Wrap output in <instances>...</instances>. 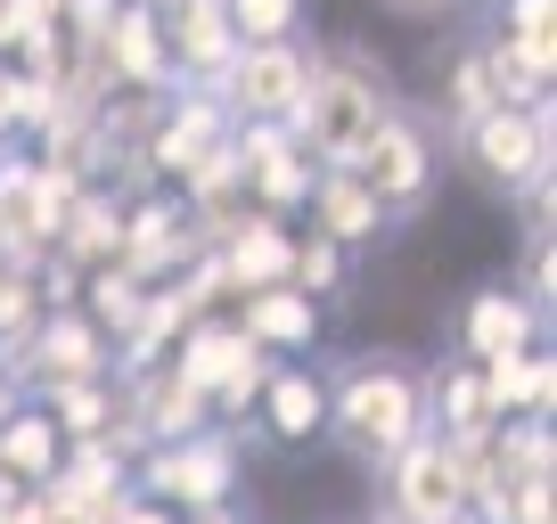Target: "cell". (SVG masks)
<instances>
[{
    "mask_svg": "<svg viewBox=\"0 0 557 524\" xmlns=\"http://www.w3.org/2000/svg\"><path fill=\"white\" fill-rule=\"evenodd\" d=\"M320 435L345 459H361V467H385L401 442L426 435V377H418L410 361H394V352L345 361L329 377V419H320Z\"/></svg>",
    "mask_w": 557,
    "mask_h": 524,
    "instance_id": "cell-1",
    "label": "cell"
},
{
    "mask_svg": "<svg viewBox=\"0 0 557 524\" xmlns=\"http://www.w3.org/2000/svg\"><path fill=\"white\" fill-rule=\"evenodd\" d=\"M385 107H394V90L369 66V50H336V58L312 50V83H304L296 115H287V140L312 164H352L361 140L385 123Z\"/></svg>",
    "mask_w": 557,
    "mask_h": 524,
    "instance_id": "cell-2",
    "label": "cell"
},
{
    "mask_svg": "<svg viewBox=\"0 0 557 524\" xmlns=\"http://www.w3.org/2000/svg\"><path fill=\"white\" fill-rule=\"evenodd\" d=\"M549 132H557V115H549V99H541V107H484V115L451 123L443 140H451V157L468 164L484 189L533 205V229H549V157H557Z\"/></svg>",
    "mask_w": 557,
    "mask_h": 524,
    "instance_id": "cell-3",
    "label": "cell"
},
{
    "mask_svg": "<svg viewBox=\"0 0 557 524\" xmlns=\"http://www.w3.org/2000/svg\"><path fill=\"white\" fill-rule=\"evenodd\" d=\"M443 164H451V140H443V123L394 99V107H385V123L361 140V157H352L345 173H352V180H361V189L385 205V222H410V213L435 205Z\"/></svg>",
    "mask_w": 557,
    "mask_h": 524,
    "instance_id": "cell-4",
    "label": "cell"
},
{
    "mask_svg": "<svg viewBox=\"0 0 557 524\" xmlns=\"http://www.w3.org/2000/svg\"><path fill=\"white\" fill-rule=\"evenodd\" d=\"M132 491L181 508V516H197V508H230V491H238V435L197 426V435H181V442H148Z\"/></svg>",
    "mask_w": 557,
    "mask_h": 524,
    "instance_id": "cell-5",
    "label": "cell"
},
{
    "mask_svg": "<svg viewBox=\"0 0 557 524\" xmlns=\"http://www.w3.org/2000/svg\"><path fill=\"white\" fill-rule=\"evenodd\" d=\"M304 83H312V41H246L238 58H230V74H222V115L230 123H287L296 115V99H304Z\"/></svg>",
    "mask_w": 557,
    "mask_h": 524,
    "instance_id": "cell-6",
    "label": "cell"
},
{
    "mask_svg": "<svg viewBox=\"0 0 557 524\" xmlns=\"http://www.w3.org/2000/svg\"><path fill=\"white\" fill-rule=\"evenodd\" d=\"M377 475H385V516L377 524H451L468 508V467H459V451L443 435L401 442Z\"/></svg>",
    "mask_w": 557,
    "mask_h": 524,
    "instance_id": "cell-7",
    "label": "cell"
},
{
    "mask_svg": "<svg viewBox=\"0 0 557 524\" xmlns=\"http://www.w3.org/2000/svg\"><path fill=\"white\" fill-rule=\"evenodd\" d=\"M230 148H238V173H246V205L271 213V222L304 213V197H312L320 164L304 157L296 140H287V123H230Z\"/></svg>",
    "mask_w": 557,
    "mask_h": 524,
    "instance_id": "cell-8",
    "label": "cell"
},
{
    "mask_svg": "<svg viewBox=\"0 0 557 524\" xmlns=\"http://www.w3.org/2000/svg\"><path fill=\"white\" fill-rule=\"evenodd\" d=\"M115 369V345L90 328L83 312H41V328L9 352V377L17 394H50V385H74V377H107Z\"/></svg>",
    "mask_w": 557,
    "mask_h": 524,
    "instance_id": "cell-9",
    "label": "cell"
},
{
    "mask_svg": "<svg viewBox=\"0 0 557 524\" xmlns=\"http://www.w3.org/2000/svg\"><path fill=\"white\" fill-rule=\"evenodd\" d=\"M222 140H230L222 99L181 83L173 99L157 107V132H148V180H189V164L206 157V148H222Z\"/></svg>",
    "mask_w": 557,
    "mask_h": 524,
    "instance_id": "cell-10",
    "label": "cell"
},
{
    "mask_svg": "<svg viewBox=\"0 0 557 524\" xmlns=\"http://www.w3.org/2000/svg\"><path fill=\"white\" fill-rule=\"evenodd\" d=\"M164 58H173V90H222L230 58H238V34H230L222 0H173L164 9Z\"/></svg>",
    "mask_w": 557,
    "mask_h": 524,
    "instance_id": "cell-11",
    "label": "cell"
},
{
    "mask_svg": "<svg viewBox=\"0 0 557 524\" xmlns=\"http://www.w3.org/2000/svg\"><path fill=\"white\" fill-rule=\"evenodd\" d=\"M541 328H549V312H533V303L517 296V287H475L468 303H459V361H500V352H524L541 345Z\"/></svg>",
    "mask_w": 557,
    "mask_h": 524,
    "instance_id": "cell-12",
    "label": "cell"
},
{
    "mask_svg": "<svg viewBox=\"0 0 557 524\" xmlns=\"http://www.w3.org/2000/svg\"><path fill=\"white\" fill-rule=\"evenodd\" d=\"M230 320L246 328V345H262L271 361H304V352L320 345V303L304 296V287H255V296L230 303Z\"/></svg>",
    "mask_w": 557,
    "mask_h": 524,
    "instance_id": "cell-13",
    "label": "cell"
},
{
    "mask_svg": "<svg viewBox=\"0 0 557 524\" xmlns=\"http://www.w3.org/2000/svg\"><path fill=\"white\" fill-rule=\"evenodd\" d=\"M58 459H66V426L50 419L41 394H17V402L0 410V484L41 491L58 475Z\"/></svg>",
    "mask_w": 557,
    "mask_h": 524,
    "instance_id": "cell-14",
    "label": "cell"
},
{
    "mask_svg": "<svg viewBox=\"0 0 557 524\" xmlns=\"http://www.w3.org/2000/svg\"><path fill=\"white\" fill-rule=\"evenodd\" d=\"M255 419H262V435H271L278 451L312 442L320 419H329V377L304 369V361H271V377H262V394H255Z\"/></svg>",
    "mask_w": 557,
    "mask_h": 524,
    "instance_id": "cell-15",
    "label": "cell"
},
{
    "mask_svg": "<svg viewBox=\"0 0 557 524\" xmlns=\"http://www.w3.org/2000/svg\"><path fill=\"white\" fill-rule=\"evenodd\" d=\"M304 213H312V229H320V238H336L345 254H352V246H377L385 229H394V222H385V205L345 173V164H320V180H312V197H304Z\"/></svg>",
    "mask_w": 557,
    "mask_h": 524,
    "instance_id": "cell-16",
    "label": "cell"
},
{
    "mask_svg": "<svg viewBox=\"0 0 557 524\" xmlns=\"http://www.w3.org/2000/svg\"><path fill=\"white\" fill-rule=\"evenodd\" d=\"M418 377H426V435L459 442V435H484V426H500V419H492V402H484V369H475V361L443 352V361H435V369H418Z\"/></svg>",
    "mask_w": 557,
    "mask_h": 524,
    "instance_id": "cell-17",
    "label": "cell"
},
{
    "mask_svg": "<svg viewBox=\"0 0 557 524\" xmlns=\"http://www.w3.org/2000/svg\"><path fill=\"white\" fill-rule=\"evenodd\" d=\"M500 41H517L524 66H557V0H500Z\"/></svg>",
    "mask_w": 557,
    "mask_h": 524,
    "instance_id": "cell-18",
    "label": "cell"
},
{
    "mask_svg": "<svg viewBox=\"0 0 557 524\" xmlns=\"http://www.w3.org/2000/svg\"><path fill=\"white\" fill-rule=\"evenodd\" d=\"M287 287H304L312 303H329L336 287H345V246H336V238H320V229H304V238H296V254H287Z\"/></svg>",
    "mask_w": 557,
    "mask_h": 524,
    "instance_id": "cell-19",
    "label": "cell"
},
{
    "mask_svg": "<svg viewBox=\"0 0 557 524\" xmlns=\"http://www.w3.org/2000/svg\"><path fill=\"white\" fill-rule=\"evenodd\" d=\"M222 17H230V34H238V50L246 41H296L304 0H222Z\"/></svg>",
    "mask_w": 557,
    "mask_h": 524,
    "instance_id": "cell-20",
    "label": "cell"
},
{
    "mask_svg": "<svg viewBox=\"0 0 557 524\" xmlns=\"http://www.w3.org/2000/svg\"><path fill=\"white\" fill-rule=\"evenodd\" d=\"M25 132H34V83L17 58H0V148H17Z\"/></svg>",
    "mask_w": 557,
    "mask_h": 524,
    "instance_id": "cell-21",
    "label": "cell"
},
{
    "mask_svg": "<svg viewBox=\"0 0 557 524\" xmlns=\"http://www.w3.org/2000/svg\"><path fill=\"white\" fill-rule=\"evenodd\" d=\"M517 296L533 303V312H549L557 296V254H549V229H533V246H524V271H517Z\"/></svg>",
    "mask_w": 557,
    "mask_h": 524,
    "instance_id": "cell-22",
    "label": "cell"
},
{
    "mask_svg": "<svg viewBox=\"0 0 557 524\" xmlns=\"http://www.w3.org/2000/svg\"><path fill=\"white\" fill-rule=\"evenodd\" d=\"M99 524H181V508L148 500V491H115V500H107V516H99Z\"/></svg>",
    "mask_w": 557,
    "mask_h": 524,
    "instance_id": "cell-23",
    "label": "cell"
},
{
    "mask_svg": "<svg viewBox=\"0 0 557 524\" xmlns=\"http://www.w3.org/2000/svg\"><path fill=\"white\" fill-rule=\"evenodd\" d=\"M377 9H394V17H451L459 0H377Z\"/></svg>",
    "mask_w": 557,
    "mask_h": 524,
    "instance_id": "cell-24",
    "label": "cell"
},
{
    "mask_svg": "<svg viewBox=\"0 0 557 524\" xmlns=\"http://www.w3.org/2000/svg\"><path fill=\"white\" fill-rule=\"evenodd\" d=\"M17 50V9H9V0H0V58Z\"/></svg>",
    "mask_w": 557,
    "mask_h": 524,
    "instance_id": "cell-25",
    "label": "cell"
},
{
    "mask_svg": "<svg viewBox=\"0 0 557 524\" xmlns=\"http://www.w3.org/2000/svg\"><path fill=\"white\" fill-rule=\"evenodd\" d=\"M9 402H17V377H9V361H0V410H9Z\"/></svg>",
    "mask_w": 557,
    "mask_h": 524,
    "instance_id": "cell-26",
    "label": "cell"
},
{
    "mask_svg": "<svg viewBox=\"0 0 557 524\" xmlns=\"http://www.w3.org/2000/svg\"><path fill=\"white\" fill-rule=\"evenodd\" d=\"M139 9H157V17H164V9H173V0H139Z\"/></svg>",
    "mask_w": 557,
    "mask_h": 524,
    "instance_id": "cell-27",
    "label": "cell"
},
{
    "mask_svg": "<svg viewBox=\"0 0 557 524\" xmlns=\"http://www.w3.org/2000/svg\"><path fill=\"white\" fill-rule=\"evenodd\" d=\"M451 524H475V516H468V508H459V516H451Z\"/></svg>",
    "mask_w": 557,
    "mask_h": 524,
    "instance_id": "cell-28",
    "label": "cell"
}]
</instances>
